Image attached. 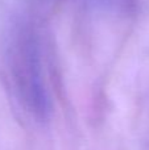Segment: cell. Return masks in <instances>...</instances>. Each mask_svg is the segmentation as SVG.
I'll return each instance as SVG.
<instances>
[{
	"label": "cell",
	"instance_id": "cell-1",
	"mask_svg": "<svg viewBox=\"0 0 149 150\" xmlns=\"http://www.w3.org/2000/svg\"><path fill=\"white\" fill-rule=\"evenodd\" d=\"M11 75L25 109L40 120L50 113V100L45 88L36 42L29 36H20L11 49Z\"/></svg>",
	"mask_w": 149,
	"mask_h": 150
}]
</instances>
